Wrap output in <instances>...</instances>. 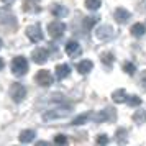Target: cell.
<instances>
[{
    "mask_svg": "<svg viewBox=\"0 0 146 146\" xmlns=\"http://www.w3.org/2000/svg\"><path fill=\"white\" fill-rule=\"evenodd\" d=\"M12 72L17 76V77H21L28 72V61L23 58V56H17L12 61Z\"/></svg>",
    "mask_w": 146,
    "mask_h": 146,
    "instance_id": "6da1fadb",
    "label": "cell"
},
{
    "mask_svg": "<svg viewBox=\"0 0 146 146\" xmlns=\"http://www.w3.org/2000/svg\"><path fill=\"white\" fill-rule=\"evenodd\" d=\"M71 110L72 108H69V107H66V110L64 108H51L46 113H43V120L44 121H53V120H58V118H64L71 113Z\"/></svg>",
    "mask_w": 146,
    "mask_h": 146,
    "instance_id": "7a4b0ae2",
    "label": "cell"
},
{
    "mask_svg": "<svg viewBox=\"0 0 146 146\" xmlns=\"http://www.w3.org/2000/svg\"><path fill=\"white\" fill-rule=\"evenodd\" d=\"M53 76H51V72L49 71H46V69H41V71H38L36 72V76H35V82L38 84V86L41 87H48L53 84Z\"/></svg>",
    "mask_w": 146,
    "mask_h": 146,
    "instance_id": "3957f363",
    "label": "cell"
},
{
    "mask_svg": "<svg viewBox=\"0 0 146 146\" xmlns=\"http://www.w3.org/2000/svg\"><path fill=\"white\" fill-rule=\"evenodd\" d=\"M10 95H12V99L18 104V102H21V100H25V97H27V89H25L23 84L15 82L13 86L10 87Z\"/></svg>",
    "mask_w": 146,
    "mask_h": 146,
    "instance_id": "277c9868",
    "label": "cell"
},
{
    "mask_svg": "<svg viewBox=\"0 0 146 146\" xmlns=\"http://www.w3.org/2000/svg\"><path fill=\"white\" fill-rule=\"evenodd\" d=\"M64 31H66V25H64L62 21H53V23L48 25V33H49V36L54 38V40L61 38V36L64 35Z\"/></svg>",
    "mask_w": 146,
    "mask_h": 146,
    "instance_id": "5b68a950",
    "label": "cell"
},
{
    "mask_svg": "<svg viewBox=\"0 0 146 146\" xmlns=\"http://www.w3.org/2000/svg\"><path fill=\"white\" fill-rule=\"evenodd\" d=\"M27 36L33 43H40L43 40V31H41L40 25H31V27L27 28Z\"/></svg>",
    "mask_w": 146,
    "mask_h": 146,
    "instance_id": "8992f818",
    "label": "cell"
},
{
    "mask_svg": "<svg viewBox=\"0 0 146 146\" xmlns=\"http://www.w3.org/2000/svg\"><path fill=\"white\" fill-rule=\"evenodd\" d=\"M92 117L99 123L100 121H112V120H115V112H113L112 108H105V110H102L99 113H94Z\"/></svg>",
    "mask_w": 146,
    "mask_h": 146,
    "instance_id": "52a82bcc",
    "label": "cell"
},
{
    "mask_svg": "<svg viewBox=\"0 0 146 146\" xmlns=\"http://www.w3.org/2000/svg\"><path fill=\"white\" fill-rule=\"evenodd\" d=\"M48 56H49L48 49H44V48H38V49H35L33 53H31V59H33L36 64H44V62L48 61Z\"/></svg>",
    "mask_w": 146,
    "mask_h": 146,
    "instance_id": "ba28073f",
    "label": "cell"
},
{
    "mask_svg": "<svg viewBox=\"0 0 146 146\" xmlns=\"http://www.w3.org/2000/svg\"><path fill=\"white\" fill-rule=\"evenodd\" d=\"M115 31H113L112 27H108V25H102L95 30V36L99 38V40H108V38H112Z\"/></svg>",
    "mask_w": 146,
    "mask_h": 146,
    "instance_id": "9c48e42d",
    "label": "cell"
},
{
    "mask_svg": "<svg viewBox=\"0 0 146 146\" xmlns=\"http://www.w3.org/2000/svg\"><path fill=\"white\" fill-rule=\"evenodd\" d=\"M115 20L118 21V23H126V21L130 20V12L125 10V8L118 7L115 10Z\"/></svg>",
    "mask_w": 146,
    "mask_h": 146,
    "instance_id": "30bf717a",
    "label": "cell"
},
{
    "mask_svg": "<svg viewBox=\"0 0 146 146\" xmlns=\"http://www.w3.org/2000/svg\"><path fill=\"white\" fill-rule=\"evenodd\" d=\"M66 53L71 56V58H74V56H77V54L80 53V46L77 41H67L66 44Z\"/></svg>",
    "mask_w": 146,
    "mask_h": 146,
    "instance_id": "8fae6325",
    "label": "cell"
},
{
    "mask_svg": "<svg viewBox=\"0 0 146 146\" xmlns=\"http://www.w3.org/2000/svg\"><path fill=\"white\" fill-rule=\"evenodd\" d=\"M112 99H113L115 104H123V102H126V99H128L126 90L125 89H118V90H115V92L112 94Z\"/></svg>",
    "mask_w": 146,
    "mask_h": 146,
    "instance_id": "7c38bea8",
    "label": "cell"
},
{
    "mask_svg": "<svg viewBox=\"0 0 146 146\" xmlns=\"http://www.w3.org/2000/svg\"><path fill=\"white\" fill-rule=\"evenodd\" d=\"M92 61H89V59H84V61H80L79 64H77V71H79L80 74H89L90 71H92Z\"/></svg>",
    "mask_w": 146,
    "mask_h": 146,
    "instance_id": "4fadbf2b",
    "label": "cell"
},
{
    "mask_svg": "<svg viewBox=\"0 0 146 146\" xmlns=\"http://www.w3.org/2000/svg\"><path fill=\"white\" fill-rule=\"evenodd\" d=\"M71 74V67L67 66V64H59V66L56 67V77L58 79H64Z\"/></svg>",
    "mask_w": 146,
    "mask_h": 146,
    "instance_id": "5bb4252c",
    "label": "cell"
},
{
    "mask_svg": "<svg viewBox=\"0 0 146 146\" xmlns=\"http://www.w3.org/2000/svg\"><path fill=\"white\" fill-rule=\"evenodd\" d=\"M35 139V131L33 130H25L20 133V143H31Z\"/></svg>",
    "mask_w": 146,
    "mask_h": 146,
    "instance_id": "9a60e30c",
    "label": "cell"
},
{
    "mask_svg": "<svg viewBox=\"0 0 146 146\" xmlns=\"http://www.w3.org/2000/svg\"><path fill=\"white\" fill-rule=\"evenodd\" d=\"M146 33V27L143 23H135L131 27V35L133 36H143Z\"/></svg>",
    "mask_w": 146,
    "mask_h": 146,
    "instance_id": "2e32d148",
    "label": "cell"
},
{
    "mask_svg": "<svg viewBox=\"0 0 146 146\" xmlns=\"http://www.w3.org/2000/svg\"><path fill=\"white\" fill-rule=\"evenodd\" d=\"M51 12H53L54 17H66V15L69 13V10H67L66 7H62V5H54V7L51 8Z\"/></svg>",
    "mask_w": 146,
    "mask_h": 146,
    "instance_id": "e0dca14e",
    "label": "cell"
},
{
    "mask_svg": "<svg viewBox=\"0 0 146 146\" xmlns=\"http://www.w3.org/2000/svg\"><path fill=\"white\" fill-rule=\"evenodd\" d=\"M133 120H135L136 123H145L146 121V112L145 110H136L135 115H133Z\"/></svg>",
    "mask_w": 146,
    "mask_h": 146,
    "instance_id": "ac0fdd59",
    "label": "cell"
},
{
    "mask_svg": "<svg viewBox=\"0 0 146 146\" xmlns=\"http://www.w3.org/2000/svg\"><path fill=\"white\" fill-rule=\"evenodd\" d=\"M89 118H90V113H84V115H79V117H76V118L72 120V125H82V123H86Z\"/></svg>",
    "mask_w": 146,
    "mask_h": 146,
    "instance_id": "d6986e66",
    "label": "cell"
},
{
    "mask_svg": "<svg viewBox=\"0 0 146 146\" xmlns=\"http://www.w3.org/2000/svg\"><path fill=\"white\" fill-rule=\"evenodd\" d=\"M102 5V0H86V7L89 10H97Z\"/></svg>",
    "mask_w": 146,
    "mask_h": 146,
    "instance_id": "ffe728a7",
    "label": "cell"
},
{
    "mask_svg": "<svg viewBox=\"0 0 146 146\" xmlns=\"http://www.w3.org/2000/svg\"><path fill=\"white\" fill-rule=\"evenodd\" d=\"M38 2H40V0H25V5H23V10H31V8H33V10H36V5H38ZM38 10H40V8H38Z\"/></svg>",
    "mask_w": 146,
    "mask_h": 146,
    "instance_id": "44dd1931",
    "label": "cell"
},
{
    "mask_svg": "<svg viewBox=\"0 0 146 146\" xmlns=\"http://www.w3.org/2000/svg\"><path fill=\"white\" fill-rule=\"evenodd\" d=\"M102 62L107 66H112L113 64V54L112 53H104L102 54Z\"/></svg>",
    "mask_w": 146,
    "mask_h": 146,
    "instance_id": "7402d4cb",
    "label": "cell"
},
{
    "mask_svg": "<svg viewBox=\"0 0 146 146\" xmlns=\"http://www.w3.org/2000/svg\"><path fill=\"white\" fill-rule=\"evenodd\" d=\"M99 21V17H92V18H86V21H84V27H86V30H90V28L95 25Z\"/></svg>",
    "mask_w": 146,
    "mask_h": 146,
    "instance_id": "603a6c76",
    "label": "cell"
},
{
    "mask_svg": "<svg viewBox=\"0 0 146 146\" xmlns=\"http://www.w3.org/2000/svg\"><path fill=\"white\" fill-rule=\"evenodd\" d=\"M126 102H128V105H130V107H138L139 104H141V99L131 95V97H128V99H126Z\"/></svg>",
    "mask_w": 146,
    "mask_h": 146,
    "instance_id": "cb8c5ba5",
    "label": "cell"
},
{
    "mask_svg": "<svg viewBox=\"0 0 146 146\" xmlns=\"http://www.w3.org/2000/svg\"><path fill=\"white\" fill-rule=\"evenodd\" d=\"M123 69H125L126 74H135V71H136V67H135V64H133V62H125Z\"/></svg>",
    "mask_w": 146,
    "mask_h": 146,
    "instance_id": "d4e9b609",
    "label": "cell"
},
{
    "mask_svg": "<svg viewBox=\"0 0 146 146\" xmlns=\"http://www.w3.org/2000/svg\"><path fill=\"white\" fill-rule=\"evenodd\" d=\"M54 143H56V145H66V143H67V138L64 136V135H58V136L54 138Z\"/></svg>",
    "mask_w": 146,
    "mask_h": 146,
    "instance_id": "484cf974",
    "label": "cell"
},
{
    "mask_svg": "<svg viewBox=\"0 0 146 146\" xmlns=\"http://www.w3.org/2000/svg\"><path fill=\"white\" fill-rule=\"evenodd\" d=\"M97 143H99V145H107V143H108V136H107V135H100L99 138H97Z\"/></svg>",
    "mask_w": 146,
    "mask_h": 146,
    "instance_id": "4316f807",
    "label": "cell"
},
{
    "mask_svg": "<svg viewBox=\"0 0 146 146\" xmlns=\"http://www.w3.org/2000/svg\"><path fill=\"white\" fill-rule=\"evenodd\" d=\"M126 133V130H118V131H117V139H118V141H121V138H123V135H125ZM125 139V138H123Z\"/></svg>",
    "mask_w": 146,
    "mask_h": 146,
    "instance_id": "83f0119b",
    "label": "cell"
},
{
    "mask_svg": "<svg viewBox=\"0 0 146 146\" xmlns=\"http://www.w3.org/2000/svg\"><path fill=\"white\" fill-rule=\"evenodd\" d=\"M141 82H143V84H141V86H143V89H146V74L143 76V79H141Z\"/></svg>",
    "mask_w": 146,
    "mask_h": 146,
    "instance_id": "f1b7e54d",
    "label": "cell"
},
{
    "mask_svg": "<svg viewBox=\"0 0 146 146\" xmlns=\"http://www.w3.org/2000/svg\"><path fill=\"white\" fill-rule=\"evenodd\" d=\"M3 66H5V61H3V59H2V58H0V71L3 69Z\"/></svg>",
    "mask_w": 146,
    "mask_h": 146,
    "instance_id": "f546056e",
    "label": "cell"
},
{
    "mask_svg": "<svg viewBox=\"0 0 146 146\" xmlns=\"http://www.w3.org/2000/svg\"><path fill=\"white\" fill-rule=\"evenodd\" d=\"M2 2H12V0H2Z\"/></svg>",
    "mask_w": 146,
    "mask_h": 146,
    "instance_id": "4dcf8cb0",
    "label": "cell"
},
{
    "mask_svg": "<svg viewBox=\"0 0 146 146\" xmlns=\"http://www.w3.org/2000/svg\"><path fill=\"white\" fill-rule=\"evenodd\" d=\"M0 48H2V40H0Z\"/></svg>",
    "mask_w": 146,
    "mask_h": 146,
    "instance_id": "1f68e13d",
    "label": "cell"
}]
</instances>
